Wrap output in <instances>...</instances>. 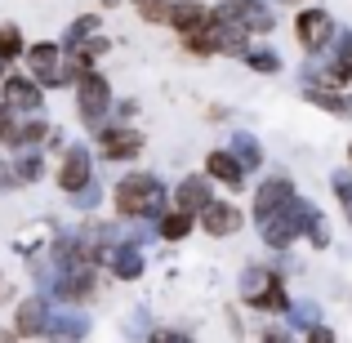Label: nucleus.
<instances>
[{"label": "nucleus", "mask_w": 352, "mask_h": 343, "mask_svg": "<svg viewBox=\"0 0 352 343\" xmlns=\"http://www.w3.org/2000/svg\"><path fill=\"white\" fill-rule=\"evenodd\" d=\"M294 32H299L303 49H317V45H326V36H330V14L326 9H303V14L294 18Z\"/></svg>", "instance_id": "f257e3e1"}, {"label": "nucleus", "mask_w": 352, "mask_h": 343, "mask_svg": "<svg viewBox=\"0 0 352 343\" xmlns=\"http://www.w3.org/2000/svg\"><path fill=\"white\" fill-rule=\"evenodd\" d=\"M41 326H45V308L41 303H23L18 308V335H41Z\"/></svg>", "instance_id": "f03ea898"}, {"label": "nucleus", "mask_w": 352, "mask_h": 343, "mask_svg": "<svg viewBox=\"0 0 352 343\" xmlns=\"http://www.w3.org/2000/svg\"><path fill=\"white\" fill-rule=\"evenodd\" d=\"M103 152H107V156H134V152H138V134H129V129H116V134L103 138Z\"/></svg>", "instance_id": "7ed1b4c3"}, {"label": "nucleus", "mask_w": 352, "mask_h": 343, "mask_svg": "<svg viewBox=\"0 0 352 343\" xmlns=\"http://www.w3.org/2000/svg\"><path fill=\"white\" fill-rule=\"evenodd\" d=\"M236 223H241V214H236L232 206H210L206 210V228L210 232H232Z\"/></svg>", "instance_id": "20e7f679"}, {"label": "nucleus", "mask_w": 352, "mask_h": 343, "mask_svg": "<svg viewBox=\"0 0 352 343\" xmlns=\"http://www.w3.org/2000/svg\"><path fill=\"white\" fill-rule=\"evenodd\" d=\"M85 170H89V161L85 156H67V165H63V188H76V183H85Z\"/></svg>", "instance_id": "39448f33"}, {"label": "nucleus", "mask_w": 352, "mask_h": 343, "mask_svg": "<svg viewBox=\"0 0 352 343\" xmlns=\"http://www.w3.org/2000/svg\"><path fill=\"white\" fill-rule=\"evenodd\" d=\"M210 174H214V179H223V183H241L236 165L228 161V156H210Z\"/></svg>", "instance_id": "423d86ee"}, {"label": "nucleus", "mask_w": 352, "mask_h": 343, "mask_svg": "<svg viewBox=\"0 0 352 343\" xmlns=\"http://www.w3.org/2000/svg\"><path fill=\"white\" fill-rule=\"evenodd\" d=\"M18 49H23V36H18V27H0V58H14Z\"/></svg>", "instance_id": "0eeeda50"}, {"label": "nucleus", "mask_w": 352, "mask_h": 343, "mask_svg": "<svg viewBox=\"0 0 352 343\" xmlns=\"http://www.w3.org/2000/svg\"><path fill=\"white\" fill-rule=\"evenodd\" d=\"M188 232V214H174V219H165V236H183Z\"/></svg>", "instance_id": "6e6552de"}, {"label": "nucleus", "mask_w": 352, "mask_h": 343, "mask_svg": "<svg viewBox=\"0 0 352 343\" xmlns=\"http://www.w3.org/2000/svg\"><path fill=\"white\" fill-rule=\"evenodd\" d=\"M14 335L18 330H0V343H14Z\"/></svg>", "instance_id": "1a4fd4ad"}]
</instances>
